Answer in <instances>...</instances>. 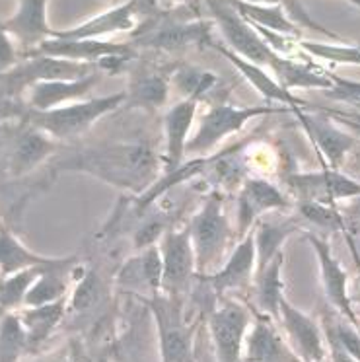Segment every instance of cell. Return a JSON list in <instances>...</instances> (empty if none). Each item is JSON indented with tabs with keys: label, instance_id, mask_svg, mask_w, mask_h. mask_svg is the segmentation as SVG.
I'll use <instances>...</instances> for the list:
<instances>
[{
	"label": "cell",
	"instance_id": "1",
	"mask_svg": "<svg viewBox=\"0 0 360 362\" xmlns=\"http://www.w3.org/2000/svg\"><path fill=\"white\" fill-rule=\"evenodd\" d=\"M162 162L146 142H113L79 152L59 165L61 170L94 175L115 189L139 197L158 181Z\"/></svg>",
	"mask_w": 360,
	"mask_h": 362
},
{
	"label": "cell",
	"instance_id": "2",
	"mask_svg": "<svg viewBox=\"0 0 360 362\" xmlns=\"http://www.w3.org/2000/svg\"><path fill=\"white\" fill-rule=\"evenodd\" d=\"M189 234L195 250L197 276L216 273L228 259L230 244H236V234L230 228L224 213V197L219 191H212L204 199L201 211L189 224Z\"/></svg>",
	"mask_w": 360,
	"mask_h": 362
},
{
	"label": "cell",
	"instance_id": "3",
	"mask_svg": "<svg viewBox=\"0 0 360 362\" xmlns=\"http://www.w3.org/2000/svg\"><path fill=\"white\" fill-rule=\"evenodd\" d=\"M127 94L103 95L86 102H74L55 107L49 111H33L30 115V123L41 129L43 133L53 136L55 141H72L80 134H84L90 127L105 117L108 113L125 105Z\"/></svg>",
	"mask_w": 360,
	"mask_h": 362
},
{
	"label": "cell",
	"instance_id": "4",
	"mask_svg": "<svg viewBox=\"0 0 360 362\" xmlns=\"http://www.w3.org/2000/svg\"><path fill=\"white\" fill-rule=\"evenodd\" d=\"M282 111H292V107H279V105H245L236 107L232 103H216L201 117L195 134H191L185 154L193 158L209 156L220 142L240 133L251 119L273 115Z\"/></svg>",
	"mask_w": 360,
	"mask_h": 362
},
{
	"label": "cell",
	"instance_id": "5",
	"mask_svg": "<svg viewBox=\"0 0 360 362\" xmlns=\"http://www.w3.org/2000/svg\"><path fill=\"white\" fill-rule=\"evenodd\" d=\"M158 331L160 362H195V327L185 320L183 298L156 294L146 298Z\"/></svg>",
	"mask_w": 360,
	"mask_h": 362
},
{
	"label": "cell",
	"instance_id": "6",
	"mask_svg": "<svg viewBox=\"0 0 360 362\" xmlns=\"http://www.w3.org/2000/svg\"><path fill=\"white\" fill-rule=\"evenodd\" d=\"M214 24L228 41V47L243 59L259 66H271L274 59L273 49L255 32V28L232 6L230 0H207Z\"/></svg>",
	"mask_w": 360,
	"mask_h": 362
},
{
	"label": "cell",
	"instance_id": "7",
	"mask_svg": "<svg viewBox=\"0 0 360 362\" xmlns=\"http://www.w3.org/2000/svg\"><path fill=\"white\" fill-rule=\"evenodd\" d=\"M282 180L296 201L335 206L339 201L360 197V180H354L341 170L321 168L320 172L286 173Z\"/></svg>",
	"mask_w": 360,
	"mask_h": 362
},
{
	"label": "cell",
	"instance_id": "8",
	"mask_svg": "<svg viewBox=\"0 0 360 362\" xmlns=\"http://www.w3.org/2000/svg\"><path fill=\"white\" fill-rule=\"evenodd\" d=\"M251 325V314L242 302L222 296L209 317L212 345L219 362H242L243 345Z\"/></svg>",
	"mask_w": 360,
	"mask_h": 362
},
{
	"label": "cell",
	"instance_id": "9",
	"mask_svg": "<svg viewBox=\"0 0 360 362\" xmlns=\"http://www.w3.org/2000/svg\"><path fill=\"white\" fill-rule=\"evenodd\" d=\"M162 252V294L183 298L197 276L195 250L187 228H170L160 240Z\"/></svg>",
	"mask_w": 360,
	"mask_h": 362
},
{
	"label": "cell",
	"instance_id": "10",
	"mask_svg": "<svg viewBox=\"0 0 360 362\" xmlns=\"http://www.w3.org/2000/svg\"><path fill=\"white\" fill-rule=\"evenodd\" d=\"M292 205L290 199L282 193L274 183L265 177H245L238 193V206H236V244L245 238L255 222L267 213L274 211H289Z\"/></svg>",
	"mask_w": 360,
	"mask_h": 362
},
{
	"label": "cell",
	"instance_id": "11",
	"mask_svg": "<svg viewBox=\"0 0 360 362\" xmlns=\"http://www.w3.org/2000/svg\"><path fill=\"white\" fill-rule=\"evenodd\" d=\"M100 71V66L94 63H79L69 59H57V57L30 55L28 61L16 64L14 69L4 72L2 76L12 92L33 86L35 82L45 80H79L86 78L90 74Z\"/></svg>",
	"mask_w": 360,
	"mask_h": 362
},
{
	"label": "cell",
	"instance_id": "12",
	"mask_svg": "<svg viewBox=\"0 0 360 362\" xmlns=\"http://www.w3.org/2000/svg\"><path fill=\"white\" fill-rule=\"evenodd\" d=\"M255 269H257V253H255V236L251 228L245 238L234 245L226 263L216 273L201 279L212 286L219 298H222V296H230L232 292L248 291L250 286H253Z\"/></svg>",
	"mask_w": 360,
	"mask_h": 362
},
{
	"label": "cell",
	"instance_id": "13",
	"mask_svg": "<svg viewBox=\"0 0 360 362\" xmlns=\"http://www.w3.org/2000/svg\"><path fill=\"white\" fill-rule=\"evenodd\" d=\"M296 115L300 125L304 127V131L313 142V146L321 152L323 168H331V170H341L347 162V158L351 156L354 148L359 146L360 141L354 134L347 133L343 129L329 121L327 117H318V115H310L302 110H292Z\"/></svg>",
	"mask_w": 360,
	"mask_h": 362
},
{
	"label": "cell",
	"instance_id": "14",
	"mask_svg": "<svg viewBox=\"0 0 360 362\" xmlns=\"http://www.w3.org/2000/svg\"><path fill=\"white\" fill-rule=\"evenodd\" d=\"M306 240L313 247L318 263H320L321 284H323V292L327 296V302L335 308L339 314L347 317L352 325H356L360 329L359 315L354 312L351 296H349V275H347V271H344L335 255L331 253V247H329L325 238L318 236L313 232H306Z\"/></svg>",
	"mask_w": 360,
	"mask_h": 362
},
{
	"label": "cell",
	"instance_id": "15",
	"mask_svg": "<svg viewBox=\"0 0 360 362\" xmlns=\"http://www.w3.org/2000/svg\"><path fill=\"white\" fill-rule=\"evenodd\" d=\"M282 327L286 331V337L292 346V351L302 358V362H323L327 356V343L323 329L315 320L300 312L296 306H292L289 300H281Z\"/></svg>",
	"mask_w": 360,
	"mask_h": 362
},
{
	"label": "cell",
	"instance_id": "16",
	"mask_svg": "<svg viewBox=\"0 0 360 362\" xmlns=\"http://www.w3.org/2000/svg\"><path fill=\"white\" fill-rule=\"evenodd\" d=\"M30 55L57 57V59H69L79 63L100 64L111 57H137V47L133 43H113V41L98 40H61V37H49L40 47L28 53Z\"/></svg>",
	"mask_w": 360,
	"mask_h": 362
},
{
	"label": "cell",
	"instance_id": "17",
	"mask_svg": "<svg viewBox=\"0 0 360 362\" xmlns=\"http://www.w3.org/2000/svg\"><path fill=\"white\" fill-rule=\"evenodd\" d=\"M242 362H302V358L274 327L273 317L261 314L250 325Z\"/></svg>",
	"mask_w": 360,
	"mask_h": 362
},
{
	"label": "cell",
	"instance_id": "18",
	"mask_svg": "<svg viewBox=\"0 0 360 362\" xmlns=\"http://www.w3.org/2000/svg\"><path fill=\"white\" fill-rule=\"evenodd\" d=\"M162 252L160 244L150 245L146 250L137 252V255L121 265L117 273V284L131 292H142L146 298H152L162 292Z\"/></svg>",
	"mask_w": 360,
	"mask_h": 362
},
{
	"label": "cell",
	"instance_id": "19",
	"mask_svg": "<svg viewBox=\"0 0 360 362\" xmlns=\"http://www.w3.org/2000/svg\"><path fill=\"white\" fill-rule=\"evenodd\" d=\"M170 82H172V72H164L162 69H154V66L131 69V80L125 90L127 100L123 107L142 110L149 113L162 110L168 103Z\"/></svg>",
	"mask_w": 360,
	"mask_h": 362
},
{
	"label": "cell",
	"instance_id": "20",
	"mask_svg": "<svg viewBox=\"0 0 360 362\" xmlns=\"http://www.w3.org/2000/svg\"><path fill=\"white\" fill-rule=\"evenodd\" d=\"M302 226H304L302 218L298 214L289 216L286 211H274V213L263 214L253 226L255 253H257V269L255 271L267 267L274 259V255L282 252V244L294 232L302 230Z\"/></svg>",
	"mask_w": 360,
	"mask_h": 362
},
{
	"label": "cell",
	"instance_id": "21",
	"mask_svg": "<svg viewBox=\"0 0 360 362\" xmlns=\"http://www.w3.org/2000/svg\"><path fill=\"white\" fill-rule=\"evenodd\" d=\"M199 98H187L181 100L175 105H172L164 117V131H166V152H164V164L166 172L173 170L185 162V148L191 139V129L195 123L197 105Z\"/></svg>",
	"mask_w": 360,
	"mask_h": 362
},
{
	"label": "cell",
	"instance_id": "22",
	"mask_svg": "<svg viewBox=\"0 0 360 362\" xmlns=\"http://www.w3.org/2000/svg\"><path fill=\"white\" fill-rule=\"evenodd\" d=\"M0 28L32 53L53 35L47 25V0H20L16 14L0 22Z\"/></svg>",
	"mask_w": 360,
	"mask_h": 362
},
{
	"label": "cell",
	"instance_id": "23",
	"mask_svg": "<svg viewBox=\"0 0 360 362\" xmlns=\"http://www.w3.org/2000/svg\"><path fill=\"white\" fill-rule=\"evenodd\" d=\"M102 78V71L79 80H45L35 82L30 92V105L33 111H49L66 105V103L80 102L86 98Z\"/></svg>",
	"mask_w": 360,
	"mask_h": 362
},
{
	"label": "cell",
	"instance_id": "24",
	"mask_svg": "<svg viewBox=\"0 0 360 362\" xmlns=\"http://www.w3.org/2000/svg\"><path fill=\"white\" fill-rule=\"evenodd\" d=\"M212 47L219 51L220 55L226 57L230 63L234 64L236 69L240 71L243 78L250 82L251 86L257 90L259 94L265 98L267 102H277V103H284L286 107H292V110H302L306 107V102H302L300 98L296 95H292L289 90H284V88L277 82V78L273 76H269V72L263 71V66H259V64L251 63L248 59H243L238 53H234L232 49L226 47V45H220L214 41V45Z\"/></svg>",
	"mask_w": 360,
	"mask_h": 362
},
{
	"label": "cell",
	"instance_id": "25",
	"mask_svg": "<svg viewBox=\"0 0 360 362\" xmlns=\"http://www.w3.org/2000/svg\"><path fill=\"white\" fill-rule=\"evenodd\" d=\"M271 71L274 72V78L281 84L284 90H294V88H320V90H333L335 82H333V76L329 72L321 71V69H315L312 64L300 63V61H294L290 57L274 55L273 63L269 66Z\"/></svg>",
	"mask_w": 360,
	"mask_h": 362
},
{
	"label": "cell",
	"instance_id": "26",
	"mask_svg": "<svg viewBox=\"0 0 360 362\" xmlns=\"http://www.w3.org/2000/svg\"><path fill=\"white\" fill-rule=\"evenodd\" d=\"M55 150V139L32 125V129H28L18 136L16 144H14L12 158H10L12 172L16 175L32 172L33 168H37L43 160H47Z\"/></svg>",
	"mask_w": 360,
	"mask_h": 362
},
{
	"label": "cell",
	"instance_id": "27",
	"mask_svg": "<svg viewBox=\"0 0 360 362\" xmlns=\"http://www.w3.org/2000/svg\"><path fill=\"white\" fill-rule=\"evenodd\" d=\"M66 310H69V296L45 304V306L24 308L18 314L24 323L25 333H28V351H35L51 337V333L57 329V325L61 323Z\"/></svg>",
	"mask_w": 360,
	"mask_h": 362
},
{
	"label": "cell",
	"instance_id": "28",
	"mask_svg": "<svg viewBox=\"0 0 360 362\" xmlns=\"http://www.w3.org/2000/svg\"><path fill=\"white\" fill-rule=\"evenodd\" d=\"M282 265H284V253H277L274 259L267 267L255 271L253 279V292H255V306L259 314H265L273 320L281 315L282 294Z\"/></svg>",
	"mask_w": 360,
	"mask_h": 362
},
{
	"label": "cell",
	"instance_id": "29",
	"mask_svg": "<svg viewBox=\"0 0 360 362\" xmlns=\"http://www.w3.org/2000/svg\"><path fill=\"white\" fill-rule=\"evenodd\" d=\"M59 259L33 253L10 230L0 226V279L32 267H47Z\"/></svg>",
	"mask_w": 360,
	"mask_h": 362
},
{
	"label": "cell",
	"instance_id": "30",
	"mask_svg": "<svg viewBox=\"0 0 360 362\" xmlns=\"http://www.w3.org/2000/svg\"><path fill=\"white\" fill-rule=\"evenodd\" d=\"M230 2L251 24H257L271 32L286 35V37H300V33H302V30L286 16L281 4H273V6L271 4H251V2H243V0H230Z\"/></svg>",
	"mask_w": 360,
	"mask_h": 362
},
{
	"label": "cell",
	"instance_id": "31",
	"mask_svg": "<svg viewBox=\"0 0 360 362\" xmlns=\"http://www.w3.org/2000/svg\"><path fill=\"white\" fill-rule=\"evenodd\" d=\"M28 351V333L20 315L8 314L0 320V362H20Z\"/></svg>",
	"mask_w": 360,
	"mask_h": 362
},
{
	"label": "cell",
	"instance_id": "32",
	"mask_svg": "<svg viewBox=\"0 0 360 362\" xmlns=\"http://www.w3.org/2000/svg\"><path fill=\"white\" fill-rule=\"evenodd\" d=\"M216 80L219 78L214 72L201 71L191 64H178L172 72V82L178 86L183 100H187V98L203 100L204 95L214 88Z\"/></svg>",
	"mask_w": 360,
	"mask_h": 362
},
{
	"label": "cell",
	"instance_id": "33",
	"mask_svg": "<svg viewBox=\"0 0 360 362\" xmlns=\"http://www.w3.org/2000/svg\"><path fill=\"white\" fill-rule=\"evenodd\" d=\"M41 269L43 267L25 269V271H20V273L0 279V310L8 312V310H14V308L24 306L25 294L30 291L33 281L40 276Z\"/></svg>",
	"mask_w": 360,
	"mask_h": 362
},
{
	"label": "cell",
	"instance_id": "34",
	"mask_svg": "<svg viewBox=\"0 0 360 362\" xmlns=\"http://www.w3.org/2000/svg\"><path fill=\"white\" fill-rule=\"evenodd\" d=\"M296 214L302 218L304 224L325 230H341L344 232L343 214L333 205H321L313 201H296Z\"/></svg>",
	"mask_w": 360,
	"mask_h": 362
},
{
	"label": "cell",
	"instance_id": "35",
	"mask_svg": "<svg viewBox=\"0 0 360 362\" xmlns=\"http://www.w3.org/2000/svg\"><path fill=\"white\" fill-rule=\"evenodd\" d=\"M298 47L315 59L339 64H360V47L347 43H318V41H298Z\"/></svg>",
	"mask_w": 360,
	"mask_h": 362
},
{
	"label": "cell",
	"instance_id": "36",
	"mask_svg": "<svg viewBox=\"0 0 360 362\" xmlns=\"http://www.w3.org/2000/svg\"><path fill=\"white\" fill-rule=\"evenodd\" d=\"M170 228H172V224L168 221V214L146 213L141 218V224L137 226L133 234L134 250L141 252V250H146L150 245L160 244V240L164 238V234Z\"/></svg>",
	"mask_w": 360,
	"mask_h": 362
},
{
	"label": "cell",
	"instance_id": "37",
	"mask_svg": "<svg viewBox=\"0 0 360 362\" xmlns=\"http://www.w3.org/2000/svg\"><path fill=\"white\" fill-rule=\"evenodd\" d=\"M243 2H251V4H271V6H273V4H281L282 8H284V12H286V16H289L300 30L308 28V30H312V32L323 33L325 37H331V40L335 41H343L337 33L329 32L327 28H323V25L318 24V22L306 12L302 0H243Z\"/></svg>",
	"mask_w": 360,
	"mask_h": 362
},
{
	"label": "cell",
	"instance_id": "38",
	"mask_svg": "<svg viewBox=\"0 0 360 362\" xmlns=\"http://www.w3.org/2000/svg\"><path fill=\"white\" fill-rule=\"evenodd\" d=\"M100 296H102V281L94 269H90L80 276L76 288L72 291V296H69V308L74 312H86L100 300Z\"/></svg>",
	"mask_w": 360,
	"mask_h": 362
},
{
	"label": "cell",
	"instance_id": "39",
	"mask_svg": "<svg viewBox=\"0 0 360 362\" xmlns=\"http://www.w3.org/2000/svg\"><path fill=\"white\" fill-rule=\"evenodd\" d=\"M341 214H343L344 226H347L344 232H349V230H351L349 238L360 236V197L349 199V201H347V205L343 206V213Z\"/></svg>",
	"mask_w": 360,
	"mask_h": 362
},
{
	"label": "cell",
	"instance_id": "40",
	"mask_svg": "<svg viewBox=\"0 0 360 362\" xmlns=\"http://www.w3.org/2000/svg\"><path fill=\"white\" fill-rule=\"evenodd\" d=\"M16 64V51H14V45H12V41H10V35L0 28V74L8 72L10 69H14Z\"/></svg>",
	"mask_w": 360,
	"mask_h": 362
},
{
	"label": "cell",
	"instance_id": "41",
	"mask_svg": "<svg viewBox=\"0 0 360 362\" xmlns=\"http://www.w3.org/2000/svg\"><path fill=\"white\" fill-rule=\"evenodd\" d=\"M61 362H90V361H88V356L82 354V351H79V349H72L71 353L66 354Z\"/></svg>",
	"mask_w": 360,
	"mask_h": 362
},
{
	"label": "cell",
	"instance_id": "42",
	"mask_svg": "<svg viewBox=\"0 0 360 362\" xmlns=\"http://www.w3.org/2000/svg\"><path fill=\"white\" fill-rule=\"evenodd\" d=\"M347 162L352 164V170H356V172L360 173V144L354 148V152H352L351 156L347 158ZM347 162H344V164H347Z\"/></svg>",
	"mask_w": 360,
	"mask_h": 362
},
{
	"label": "cell",
	"instance_id": "43",
	"mask_svg": "<svg viewBox=\"0 0 360 362\" xmlns=\"http://www.w3.org/2000/svg\"><path fill=\"white\" fill-rule=\"evenodd\" d=\"M349 2H352L354 6H359V8H360V0H349Z\"/></svg>",
	"mask_w": 360,
	"mask_h": 362
}]
</instances>
